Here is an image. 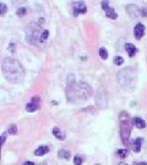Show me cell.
<instances>
[{
    "label": "cell",
    "mask_w": 147,
    "mask_h": 165,
    "mask_svg": "<svg viewBox=\"0 0 147 165\" xmlns=\"http://www.w3.org/2000/svg\"><path fill=\"white\" fill-rule=\"evenodd\" d=\"M26 12H27V9H26V8H20V9L16 11V15L20 16V17H22V16L26 15Z\"/></svg>",
    "instance_id": "20"
},
{
    "label": "cell",
    "mask_w": 147,
    "mask_h": 165,
    "mask_svg": "<svg viewBox=\"0 0 147 165\" xmlns=\"http://www.w3.org/2000/svg\"><path fill=\"white\" fill-rule=\"evenodd\" d=\"M9 133H10V135H16V133H17V127H16V125H11V126L9 127Z\"/></svg>",
    "instance_id": "22"
},
{
    "label": "cell",
    "mask_w": 147,
    "mask_h": 165,
    "mask_svg": "<svg viewBox=\"0 0 147 165\" xmlns=\"http://www.w3.org/2000/svg\"><path fill=\"white\" fill-rule=\"evenodd\" d=\"M0 8H1V11H0V15H4L6 12V10H8V8H6V5L4 4V2H0Z\"/></svg>",
    "instance_id": "24"
},
{
    "label": "cell",
    "mask_w": 147,
    "mask_h": 165,
    "mask_svg": "<svg viewBox=\"0 0 147 165\" xmlns=\"http://www.w3.org/2000/svg\"><path fill=\"white\" fill-rule=\"evenodd\" d=\"M125 49H126V52H128V54L130 58H132L134 55L136 54V52H137V49H136V47L131 44V43H128L126 45H125Z\"/></svg>",
    "instance_id": "15"
},
{
    "label": "cell",
    "mask_w": 147,
    "mask_h": 165,
    "mask_svg": "<svg viewBox=\"0 0 147 165\" xmlns=\"http://www.w3.org/2000/svg\"><path fill=\"white\" fill-rule=\"evenodd\" d=\"M74 164L75 165H82V158H81V157H79V155H76V157L74 158Z\"/></svg>",
    "instance_id": "23"
},
{
    "label": "cell",
    "mask_w": 147,
    "mask_h": 165,
    "mask_svg": "<svg viewBox=\"0 0 147 165\" xmlns=\"http://www.w3.org/2000/svg\"><path fill=\"white\" fill-rule=\"evenodd\" d=\"M96 103L98 104V107H105L107 105V96H105V92H104V89L101 88L99 91H98V93H97V97H96Z\"/></svg>",
    "instance_id": "8"
},
{
    "label": "cell",
    "mask_w": 147,
    "mask_h": 165,
    "mask_svg": "<svg viewBox=\"0 0 147 165\" xmlns=\"http://www.w3.org/2000/svg\"><path fill=\"white\" fill-rule=\"evenodd\" d=\"M119 122H120V138L123 144L128 146L132 128V119L126 111H121L119 115Z\"/></svg>",
    "instance_id": "5"
},
{
    "label": "cell",
    "mask_w": 147,
    "mask_h": 165,
    "mask_svg": "<svg viewBox=\"0 0 147 165\" xmlns=\"http://www.w3.org/2000/svg\"><path fill=\"white\" fill-rule=\"evenodd\" d=\"M99 56L102 58L103 60H105L108 58V52L104 49V48H99Z\"/></svg>",
    "instance_id": "19"
},
{
    "label": "cell",
    "mask_w": 147,
    "mask_h": 165,
    "mask_svg": "<svg viewBox=\"0 0 147 165\" xmlns=\"http://www.w3.org/2000/svg\"><path fill=\"white\" fill-rule=\"evenodd\" d=\"M39 104H41V99H39V97H33L32 100L26 105V110H27L28 112L36 111V110L39 109V107H41Z\"/></svg>",
    "instance_id": "7"
},
{
    "label": "cell",
    "mask_w": 147,
    "mask_h": 165,
    "mask_svg": "<svg viewBox=\"0 0 147 165\" xmlns=\"http://www.w3.org/2000/svg\"><path fill=\"white\" fill-rule=\"evenodd\" d=\"M132 125H135L137 128H145L146 127V122L140 118H134L132 119Z\"/></svg>",
    "instance_id": "14"
},
{
    "label": "cell",
    "mask_w": 147,
    "mask_h": 165,
    "mask_svg": "<svg viewBox=\"0 0 147 165\" xmlns=\"http://www.w3.org/2000/svg\"><path fill=\"white\" fill-rule=\"evenodd\" d=\"M134 165H147V162H139V163H135Z\"/></svg>",
    "instance_id": "28"
},
{
    "label": "cell",
    "mask_w": 147,
    "mask_h": 165,
    "mask_svg": "<svg viewBox=\"0 0 147 165\" xmlns=\"http://www.w3.org/2000/svg\"><path fill=\"white\" fill-rule=\"evenodd\" d=\"M118 165H128V164H126V163H124V162H121V163H119Z\"/></svg>",
    "instance_id": "30"
},
{
    "label": "cell",
    "mask_w": 147,
    "mask_h": 165,
    "mask_svg": "<svg viewBox=\"0 0 147 165\" xmlns=\"http://www.w3.org/2000/svg\"><path fill=\"white\" fill-rule=\"evenodd\" d=\"M126 12H128V15H129L131 18H135V17H137V15H139V9H137V6H135V5H128V6H126Z\"/></svg>",
    "instance_id": "10"
},
{
    "label": "cell",
    "mask_w": 147,
    "mask_h": 165,
    "mask_svg": "<svg viewBox=\"0 0 147 165\" xmlns=\"http://www.w3.org/2000/svg\"><path fill=\"white\" fill-rule=\"evenodd\" d=\"M141 15L144 17H147V8H141Z\"/></svg>",
    "instance_id": "26"
},
{
    "label": "cell",
    "mask_w": 147,
    "mask_h": 165,
    "mask_svg": "<svg viewBox=\"0 0 147 165\" xmlns=\"http://www.w3.org/2000/svg\"><path fill=\"white\" fill-rule=\"evenodd\" d=\"M1 71L5 78L11 83H20L25 78V70L21 62L13 58H5L3 60Z\"/></svg>",
    "instance_id": "1"
},
{
    "label": "cell",
    "mask_w": 147,
    "mask_h": 165,
    "mask_svg": "<svg viewBox=\"0 0 147 165\" xmlns=\"http://www.w3.org/2000/svg\"><path fill=\"white\" fill-rule=\"evenodd\" d=\"M48 37H49V31L44 29L38 23H31L26 28V41L29 44L39 45L41 43L47 41Z\"/></svg>",
    "instance_id": "3"
},
{
    "label": "cell",
    "mask_w": 147,
    "mask_h": 165,
    "mask_svg": "<svg viewBox=\"0 0 147 165\" xmlns=\"http://www.w3.org/2000/svg\"><path fill=\"white\" fill-rule=\"evenodd\" d=\"M23 165H34V163H32V162H26V163H23Z\"/></svg>",
    "instance_id": "29"
},
{
    "label": "cell",
    "mask_w": 147,
    "mask_h": 165,
    "mask_svg": "<svg viewBox=\"0 0 147 165\" xmlns=\"http://www.w3.org/2000/svg\"><path fill=\"white\" fill-rule=\"evenodd\" d=\"M118 82L121 86L123 89L131 91L134 89L136 84V78H137V70L134 68H128V69L120 70L117 75Z\"/></svg>",
    "instance_id": "4"
},
{
    "label": "cell",
    "mask_w": 147,
    "mask_h": 165,
    "mask_svg": "<svg viewBox=\"0 0 147 165\" xmlns=\"http://www.w3.org/2000/svg\"><path fill=\"white\" fill-rule=\"evenodd\" d=\"M91 86L85 82H70L66 87V99L70 103H82L92 97Z\"/></svg>",
    "instance_id": "2"
},
{
    "label": "cell",
    "mask_w": 147,
    "mask_h": 165,
    "mask_svg": "<svg viewBox=\"0 0 147 165\" xmlns=\"http://www.w3.org/2000/svg\"><path fill=\"white\" fill-rule=\"evenodd\" d=\"M71 6H73L74 15L75 16H77V15L80 14H85L87 11V6H86V4L84 1H74L73 4H71Z\"/></svg>",
    "instance_id": "6"
},
{
    "label": "cell",
    "mask_w": 147,
    "mask_h": 165,
    "mask_svg": "<svg viewBox=\"0 0 147 165\" xmlns=\"http://www.w3.org/2000/svg\"><path fill=\"white\" fill-rule=\"evenodd\" d=\"M49 152V147L48 146H41L39 148H37L36 152H34V155H37V157H42L44 154H47Z\"/></svg>",
    "instance_id": "13"
},
{
    "label": "cell",
    "mask_w": 147,
    "mask_h": 165,
    "mask_svg": "<svg viewBox=\"0 0 147 165\" xmlns=\"http://www.w3.org/2000/svg\"><path fill=\"white\" fill-rule=\"evenodd\" d=\"M59 158H63V159H66V160H69L70 159V157H71V154H70V152L69 151H65V149H60L58 153Z\"/></svg>",
    "instance_id": "16"
},
{
    "label": "cell",
    "mask_w": 147,
    "mask_h": 165,
    "mask_svg": "<svg viewBox=\"0 0 147 165\" xmlns=\"http://www.w3.org/2000/svg\"><path fill=\"white\" fill-rule=\"evenodd\" d=\"M113 61H114V64H115V65H118V66H119V65H123V64H124V59H123L121 56H115Z\"/></svg>",
    "instance_id": "21"
},
{
    "label": "cell",
    "mask_w": 147,
    "mask_h": 165,
    "mask_svg": "<svg viewBox=\"0 0 147 165\" xmlns=\"http://www.w3.org/2000/svg\"><path fill=\"white\" fill-rule=\"evenodd\" d=\"M53 135L55 136V138H58V139H60V141H63V139L66 138L65 133H64L59 127H54V128H53Z\"/></svg>",
    "instance_id": "12"
},
{
    "label": "cell",
    "mask_w": 147,
    "mask_h": 165,
    "mask_svg": "<svg viewBox=\"0 0 147 165\" xmlns=\"http://www.w3.org/2000/svg\"><path fill=\"white\" fill-rule=\"evenodd\" d=\"M5 139H6V133H3V136H1V144L5 143Z\"/></svg>",
    "instance_id": "27"
},
{
    "label": "cell",
    "mask_w": 147,
    "mask_h": 165,
    "mask_svg": "<svg viewBox=\"0 0 147 165\" xmlns=\"http://www.w3.org/2000/svg\"><path fill=\"white\" fill-rule=\"evenodd\" d=\"M141 143H142V138H136L134 139L131 143V148L135 153H139L141 151Z\"/></svg>",
    "instance_id": "11"
},
{
    "label": "cell",
    "mask_w": 147,
    "mask_h": 165,
    "mask_svg": "<svg viewBox=\"0 0 147 165\" xmlns=\"http://www.w3.org/2000/svg\"><path fill=\"white\" fill-rule=\"evenodd\" d=\"M102 9L103 10H105V11L109 9V2H108V1H102Z\"/></svg>",
    "instance_id": "25"
},
{
    "label": "cell",
    "mask_w": 147,
    "mask_h": 165,
    "mask_svg": "<svg viewBox=\"0 0 147 165\" xmlns=\"http://www.w3.org/2000/svg\"><path fill=\"white\" fill-rule=\"evenodd\" d=\"M96 165H101V164H96Z\"/></svg>",
    "instance_id": "32"
},
{
    "label": "cell",
    "mask_w": 147,
    "mask_h": 165,
    "mask_svg": "<svg viewBox=\"0 0 147 165\" xmlns=\"http://www.w3.org/2000/svg\"><path fill=\"white\" fill-rule=\"evenodd\" d=\"M117 154L118 157H120V158H126L128 157V151L126 149H118Z\"/></svg>",
    "instance_id": "18"
},
{
    "label": "cell",
    "mask_w": 147,
    "mask_h": 165,
    "mask_svg": "<svg viewBox=\"0 0 147 165\" xmlns=\"http://www.w3.org/2000/svg\"><path fill=\"white\" fill-rule=\"evenodd\" d=\"M39 165H47V164H45V163H41Z\"/></svg>",
    "instance_id": "31"
},
{
    "label": "cell",
    "mask_w": 147,
    "mask_h": 165,
    "mask_svg": "<svg viewBox=\"0 0 147 165\" xmlns=\"http://www.w3.org/2000/svg\"><path fill=\"white\" fill-rule=\"evenodd\" d=\"M134 34H135L136 39H141L145 34V26L142 23H137L134 28Z\"/></svg>",
    "instance_id": "9"
},
{
    "label": "cell",
    "mask_w": 147,
    "mask_h": 165,
    "mask_svg": "<svg viewBox=\"0 0 147 165\" xmlns=\"http://www.w3.org/2000/svg\"><path fill=\"white\" fill-rule=\"evenodd\" d=\"M105 15H107V17H109V18H112V20H115L118 16H117V12L114 11V9L113 8H109L107 11H105Z\"/></svg>",
    "instance_id": "17"
}]
</instances>
